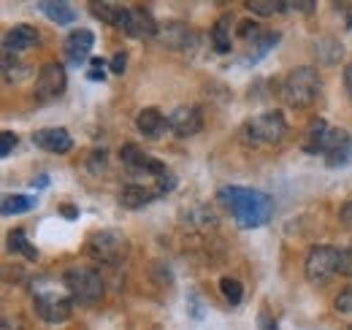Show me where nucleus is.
Listing matches in <instances>:
<instances>
[{"mask_svg": "<svg viewBox=\"0 0 352 330\" xmlns=\"http://www.w3.org/2000/svg\"><path fill=\"white\" fill-rule=\"evenodd\" d=\"M217 201L236 217L241 228H261L274 217V198L263 190L225 184L217 192Z\"/></svg>", "mask_w": 352, "mask_h": 330, "instance_id": "1", "label": "nucleus"}, {"mask_svg": "<svg viewBox=\"0 0 352 330\" xmlns=\"http://www.w3.org/2000/svg\"><path fill=\"white\" fill-rule=\"evenodd\" d=\"M85 249L100 265H122L131 254V241L117 230H98L87 239Z\"/></svg>", "mask_w": 352, "mask_h": 330, "instance_id": "2", "label": "nucleus"}, {"mask_svg": "<svg viewBox=\"0 0 352 330\" xmlns=\"http://www.w3.org/2000/svg\"><path fill=\"white\" fill-rule=\"evenodd\" d=\"M320 76H317V68L311 65H301V68H293L287 74V79L282 84V95L287 100V106L293 109H307L309 103L320 95Z\"/></svg>", "mask_w": 352, "mask_h": 330, "instance_id": "3", "label": "nucleus"}, {"mask_svg": "<svg viewBox=\"0 0 352 330\" xmlns=\"http://www.w3.org/2000/svg\"><path fill=\"white\" fill-rule=\"evenodd\" d=\"M71 300L79 306H95L103 300V279L95 268H68L63 276Z\"/></svg>", "mask_w": 352, "mask_h": 330, "instance_id": "4", "label": "nucleus"}, {"mask_svg": "<svg viewBox=\"0 0 352 330\" xmlns=\"http://www.w3.org/2000/svg\"><path fill=\"white\" fill-rule=\"evenodd\" d=\"M287 133V122L282 111H263L244 124V135L252 144H279Z\"/></svg>", "mask_w": 352, "mask_h": 330, "instance_id": "5", "label": "nucleus"}, {"mask_svg": "<svg viewBox=\"0 0 352 330\" xmlns=\"http://www.w3.org/2000/svg\"><path fill=\"white\" fill-rule=\"evenodd\" d=\"M114 28L125 30L131 38H152V36L160 33L155 16L146 8H128V6H117Z\"/></svg>", "mask_w": 352, "mask_h": 330, "instance_id": "6", "label": "nucleus"}, {"mask_svg": "<svg viewBox=\"0 0 352 330\" xmlns=\"http://www.w3.org/2000/svg\"><path fill=\"white\" fill-rule=\"evenodd\" d=\"M120 157H122V165H125L131 173H135V176H149V179H157V182H163V179L168 176L166 163L149 157L138 144H125V146L120 149Z\"/></svg>", "mask_w": 352, "mask_h": 330, "instance_id": "7", "label": "nucleus"}, {"mask_svg": "<svg viewBox=\"0 0 352 330\" xmlns=\"http://www.w3.org/2000/svg\"><path fill=\"white\" fill-rule=\"evenodd\" d=\"M339 265V249L333 247H311L307 254V276L311 282H328L336 274Z\"/></svg>", "mask_w": 352, "mask_h": 330, "instance_id": "8", "label": "nucleus"}, {"mask_svg": "<svg viewBox=\"0 0 352 330\" xmlns=\"http://www.w3.org/2000/svg\"><path fill=\"white\" fill-rule=\"evenodd\" d=\"M65 87H68L65 68L60 63H46L36 76V98L38 100H54L65 92Z\"/></svg>", "mask_w": 352, "mask_h": 330, "instance_id": "9", "label": "nucleus"}, {"mask_svg": "<svg viewBox=\"0 0 352 330\" xmlns=\"http://www.w3.org/2000/svg\"><path fill=\"white\" fill-rule=\"evenodd\" d=\"M33 309L49 325H60L71 317V300L63 295H54V292H38L33 298Z\"/></svg>", "mask_w": 352, "mask_h": 330, "instance_id": "10", "label": "nucleus"}, {"mask_svg": "<svg viewBox=\"0 0 352 330\" xmlns=\"http://www.w3.org/2000/svg\"><path fill=\"white\" fill-rule=\"evenodd\" d=\"M336 135H339V127H331L325 120H314L311 127H309L307 138H304V152H307V155H322V157H325L328 149L333 146Z\"/></svg>", "mask_w": 352, "mask_h": 330, "instance_id": "11", "label": "nucleus"}, {"mask_svg": "<svg viewBox=\"0 0 352 330\" xmlns=\"http://www.w3.org/2000/svg\"><path fill=\"white\" fill-rule=\"evenodd\" d=\"M33 144L44 152H52V155H68L74 149V138L68 130L63 127H44V130H36L33 133Z\"/></svg>", "mask_w": 352, "mask_h": 330, "instance_id": "12", "label": "nucleus"}, {"mask_svg": "<svg viewBox=\"0 0 352 330\" xmlns=\"http://www.w3.org/2000/svg\"><path fill=\"white\" fill-rule=\"evenodd\" d=\"M201 127H204V117H201V111L195 106H179V109H174V114L168 117V130L174 135H179V138H190Z\"/></svg>", "mask_w": 352, "mask_h": 330, "instance_id": "13", "label": "nucleus"}, {"mask_svg": "<svg viewBox=\"0 0 352 330\" xmlns=\"http://www.w3.org/2000/svg\"><path fill=\"white\" fill-rule=\"evenodd\" d=\"M38 41H41V33L33 25H16L3 36V52L6 54H19V52L33 49Z\"/></svg>", "mask_w": 352, "mask_h": 330, "instance_id": "14", "label": "nucleus"}, {"mask_svg": "<svg viewBox=\"0 0 352 330\" xmlns=\"http://www.w3.org/2000/svg\"><path fill=\"white\" fill-rule=\"evenodd\" d=\"M92 43H95L92 30H85V28H82V30L68 33L65 46H63V52H65L68 63H71V65H82V63L89 57V52H92Z\"/></svg>", "mask_w": 352, "mask_h": 330, "instance_id": "15", "label": "nucleus"}, {"mask_svg": "<svg viewBox=\"0 0 352 330\" xmlns=\"http://www.w3.org/2000/svg\"><path fill=\"white\" fill-rule=\"evenodd\" d=\"M160 38H163L166 46L179 49V52H192L195 43H198V36L192 33V28H187V25H182V22L166 25V28L160 30Z\"/></svg>", "mask_w": 352, "mask_h": 330, "instance_id": "16", "label": "nucleus"}, {"mask_svg": "<svg viewBox=\"0 0 352 330\" xmlns=\"http://www.w3.org/2000/svg\"><path fill=\"white\" fill-rule=\"evenodd\" d=\"M135 130L144 138H160L168 130V120L157 109H144V111L135 114Z\"/></svg>", "mask_w": 352, "mask_h": 330, "instance_id": "17", "label": "nucleus"}, {"mask_svg": "<svg viewBox=\"0 0 352 330\" xmlns=\"http://www.w3.org/2000/svg\"><path fill=\"white\" fill-rule=\"evenodd\" d=\"M155 198H160V192H155V190H149L144 184H128L120 192V206L135 211V208H144L146 204H152Z\"/></svg>", "mask_w": 352, "mask_h": 330, "instance_id": "18", "label": "nucleus"}, {"mask_svg": "<svg viewBox=\"0 0 352 330\" xmlns=\"http://www.w3.org/2000/svg\"><path fill=\"white\" fill-rule=\"evenodd\" d=\"M352 160V135L347 130H339V138L333 141V146L328 149L325 155V163L328 168H342Z\"/></svg>", "mask_w": 352, "mask_h": 330, "instance_id": "19", "label": "nucleus"}, {"mask_svg": "<svg viewBox=\"0 0 352 330\" xmlns=\"http://www.w3.org/2000/svg\"><path fill=\"white\" fill-rule=\"evenodd\" d=\"M344 54V46L336 41L333 36H322L320 41L314 43V57L320 65H336Z\"/></svg>", "mask_w": 352, "mask_h": 330, "instance_id": "20", "label": "nucleus"}, {"mask_svg": "<svg viewBox=\"0 0 352 330\" xmlns=\"http://www.w3.org/2000/svg\"><path fill=\"white\" fill-rule=\"evenodd\" d=\"M38 11L46 14L52 22H57V25H71L74 19H76V14H74V8L68 6V3H63V0H57V3H49V0H41L38 3Z\"/></svg>", "mask_w": 352, "mask_h": 330, "instance_id": "21", "label": "nucleus"}, {"mask_svg": "<svg viewBox=\"0 0 352 330\" xmlns=\"http://www.w3.org/2000/svg\"><path fill=\"white\" fill-rule=\"evenodd\" d=\"M8 249L11 252H19L22 257H28V260H38V249L33 247L30 241H28V236H25V228H16V230H11V236H8Z\"/></svg>", "mask_w": 352, "mask_h": 330, "instance_id": "22", "label": "nucleus"}, {"mask_svg": "<svg viewBox=\"0 0 352 330\" xmlns=\"http://www.w3.org/2000/svg\"><path fill=\"white\" fill-rule=\"evenodd\" d=\"M36 206V198L33 195H6L3 198V214L11 217V214H25Z\"/></svg>", "mask_w": 352, "mask_h": 330, "instance_id": "23", "label": "nucleus"}, {"mask_svg": "<svg viewBox=\"0 0 352 330\" xmlns=\"http://www.w3.org/2000/svg\"><path fill=\"white\" fill-rule=\"evenodd\" d=\"M28 76V68L19 65V60L14 54H6L3 52V79L6 82H22Z\"/></svg>", "mask_w": 352, "mask_h": 330, "instance_id": "24", "label": "nucleus"}, {"mask_svg": "<svg viewBox=\"0 0 352 330\" xmlns=\"http://www.w3.org/2000/svg\"><path fill=\"white\" fill-rule=\"evenodd\" d=\"M247 8L252 14H261V16H274V14L287 11V3H282V0H250Z\"/></svg>", "mask_w": 352, "mask_h": 330, "instance_id": "25", "label": "nucleus"}, {"mask_svg": "<svg viewBox=\"0 0 352 330\" xmlns=\"http://www.w3.org/2000/svg\"><path fill=\"white\" fill-rule=\"evenodd\" d=\"M212 43L220 54H228L230 52V33H228V16H222L220 22L212 28Z\"/></svg>", "mask_w": 352, "mask_h": 330, "instance_id": "26", "label": "nucleus"}, {"mask_svg": "<svg viewBox=\"0 0 352 330\" xmlns=\"http://www.w3.org/2000/svg\"><path fill=\"white\" fill-rule=\"evenodd\" d=\"M220 292L225 295V300H228L230 306H239V303H241V298H244V287H241V282H239V279H230V276L220 279Z\"/></svg>", "mask_w": 352, "mask_h": 330, "instance_id": "27", "label": "nucleus"}, {"mask_svg": "<svg viewBox=\"0 0 352 330\" xmlns=\"http://www.w3.org/2000/svg\"><path fill=\"white\" fill-rule=\"evenodd\" d=\"M89 11H92L100 22L114 25V16H117V6H114V3H89Z\"/></svg>", "mask_w": 352, "mask_h": 330, "instance_id": "28", "label": "nucleus"}, {"mask_svg": "<svg viewBox=\"0 0 352 330\" xmlns=\"http://www.w3.org/2000/svg\"><path fill=\"white\" fill-rule=\"evenodd\" d=\"M252 43H258V54L252 57V63H255V60H261V57H263L271 46H276V43H279V33H263V36H258Z\"/></svg>", "mask_w": 352, "mask_h": 330, "instance_id": "29", "label": "nucleus"}, {"mask_svg": "<svg viewBox=\"0 0 352 330\" xmlns=\"http://www.w3.org/2000/svg\"><path fill=\"white\" fill-rule=\"evenodd\" d=\"M336 274L352 276V247L339 249V265H336Z\"/></svg>", "mask_w": 352, "mask_h": 330, "instance_id": "30", "label": "nucleus"}, {"mask_svg": "<svg viewBox=\"0 0 352 330\" xmlns=\"http://www.w3.org/2000/svg\"><path fill=\"white\" fill-rule=\"evenodd\" d=\"M258 33H261V28H258L255 22H250V19H244V22L239 25V30H236V36H239V38H244V41H255V38H258Z\"/></svg>", "mask_w": 352, "mask_h": 330, "instance_id": "31", "label": "nucleus"}, {"mask_svg": "<svg viewBox=\"0 0 352 330\" xmlns=\"http://www.w3.org/2000/svg\"><path fill=\"white\" fill-rule=\"evenodd\" d=\"M16 144H19L16 133L6 130V133L0 135V157H8V155H11V149H16Z\"/></svg>", "mask_w": 352, "mask_h": 330, "instance_id": "32", "label": "nucleus"}, {"mask_svg": "<svg viewBox=\"0 0 352 330\" xmlns=\"http://www.w3.org/2000/svg\"><path fill=\"white\" fill-rule=\"evenodd\" d=\"M336 309H339L342 314H352V287L339 292V298H336Z\"/></svg>", "mask_w": 352, "mask_h": 330, "instance_id": "33", "label": "nucleus"}, {"mask_svg": "<svg viewBox=\"0 0 352 330\" xmlns=\"http://www.w3.org/2000/svg\"><path fill=\"white\" fill-rule=\"evenodd\" d=\"M125 68H128V54L125 52H117L114 57H111V74H125Z\"/></svg>", "mask_w": 352, "mask_h": 330, "instance_id": "34", "label": "nucleus"}, {"mask_svg": "<svg viewBox=\"0 0 352 330\" xmlns=\"http://www.w3.org/2000/svg\"><path fill=\"white\" fill-rule=\"evenodd\" d=\"M87 79L89 82H103L106 79V74H103V60H92V68L87 71Z\"/></svg>", "mask_w": 352, "mask_h": 330, "instance_id": "35", "label": "nucleus"}, {"mask_svg": "<svg viewBox=\"0 0 352 330\" xmlns=\"http://www.w3.org/2000/svg\"><path fill=\"white\" fill-rule=\"evenodd\" d=\"M317 8V3L311 0H296V3H287V11H304V14H311Z\"/></svg>", "mask_w": 352, "mask_h": 330, "instance_id": "36", "label": "nucleus"}, {"mask_svg": "<svg viewBox=\"0 0 352 330\" xmlns=\"http://www.w3.org/2000/svg\"><path fill=\"white\" fill-rule=\"evenodd\" d=\"M339 217H342V222H344V225L352 230V198L344 204V206H342V214H339Z\"/></svg>", "mask_w": 352, "mask_h": 330, "instance_id": "37", "label": "nucleus"}, {"mask_svg": "<svg viewBox=\"0 0 352 330\" xmlns=\"http://www.w3.org/2000/svg\"><path fill=\"white\" fill-rule=\"evenodd\" d=\"M261 330H279L276 328V322L268 317V311H261Z\"/></svg>", "mask_w": 352, "mask_h": 330, "instance_id": "38", "label": "nucleus"}, {"mask_svg": "<svg viewBox=\"0 0 352 330\" xmlns=\"http://www.w3.org/2000/svg\"><path fill=\"white\" fill-rule=\"evenodd\" d=\"M344 87H347V92L352 95V63L344 68Z\"/></svg>", "mask_w": 352, "mask_h": 330, "instance_id": "39", "label": "nucleus"}, {"mask_svg": "<svg viewBox=\"0 0 352 330\" xmlns=\"http://www.w3.org/2000/svg\"><path fill=\"white\" fill-rule=\"evenodd\" d=\"M63 217H68V219H76V211H74V206H63Z\"/></svg>", "mask_w": 352, "mask_h": 330, "instance_id": "40", "label": "nucleus"}, {"mask_svg": "<svg viewBox=\"0 0 352 330\" xmlns=\"http://www.w3.org/2000/svg\"><path fill=\"white\" fill-rule=\"evenodd\" d=\"M33 184H38V187H44V184H49V176H38Z\"/></svg>", "mask_w": 352, "mask_h": 330, "instance_id": "41", "label": "nucleus"}, {"mask_svg": "<svg viewBox=\"0 0 352 330\" xmlns=\"http://www.w3.org/2000/svg\"><path fill=\"white\" fill-rule=\"evenodd\" d=\"M350 330H352V328H350Z\"/></svg>", "mask_w": 352, "mask_h": 330, "instance_id": "42", "label": "nucleus"}]
</instances>
